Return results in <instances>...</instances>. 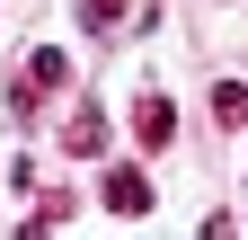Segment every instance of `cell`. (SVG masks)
Segmentation results:
<instances>
[{"mask_svg":"<svg viewBox=\"0 0 248 240\" xmlns=\"http://www.w3.org/2000/svg\"><path fill=\"white\" fill-rule=\"evenodd\" d=\"M53 223H71V196H62V187H53V196H36V214H27L18 231H53Z\"/></svg>","mask_w":248,"mask_h":240,"instance_id":"cell-6","label":"cell"},{"mask_svg":"<svg viewBox=\"0 0 248 240\" xmlns=\"http://www.w3.org/2000/svg\"><path fill=\"white\" fill-rule=\"evenodd\" d=\"M62 80H71V53H62V45H36V53H27V71H18V89H9V107H18V116H36Z\"/></svg>","mask_w":248,"mask_h":240,"instance_id":"cell-1","label":"cell"},{"mask_svg":"<svg viewBox=\"0 0 248 240\" xmlns=\"http://www.w3.org/2000/svg\"><path fill=\"white\" fill-rule=\"evenodd\" d=\"M62 152H71V160H107V116H98V107H71V125H62Z\"/></svg>","mask_w":248,"mask_h":240,"instance_id":"cell-2","label":"cell"},{"mask_svg":"<svg viewBox=\"0 0 248 240\" xmlns=\"http://www.w3.org/2000/svg\"><path fill=\"white\" fill-rule=\"evenodd\" d=\"M213 116H222V125H248V80H222V89H213Z\"/></svg>","mask_w":248,"mask_h":240,"instance_id":"cell-5","label":"cell"},{"mask_svg":"<svg viewBox=\"0 0 248 240\" xmlns=\"http://www.w3.org/2000/svg\"><path fill=\"white\" fill-rule=\"evenodd\" d=\"M107 214H124V223L151 214V178L142 169H107Z\"/></svg>","mask_w":248,"mask_h":240,"instance_id":"cell-3","label":"cell"},{"mask_svg":"<svg viewBox=\"0 0 248 240\" xmlns=\"http://www.w3.org/2000/svg\"><path fill=\"white\" fill-rule=\"evenodd\" d=\"M124 9H133V0H80V18L98 27V36H115V27H124Z\"/></svg>","mask_w":248,"mask_h":240,"instance_id":"cell-7","label":"cell"},{"mask_svg":"<svg viewBox=\"0 0 248 240\" xmlns=\"http://www.w3.org/2000/svg\"><path fill=\"white\" fill-rule=\"evenodd\" d=\"M133 134H142V142H169V134H177V107L160 98V89H151V98L133 107Z\"/></svg>","mask_w":248,"mask_h":240,"instance_id":"cell-4","label":"cell"}]
</instances>
